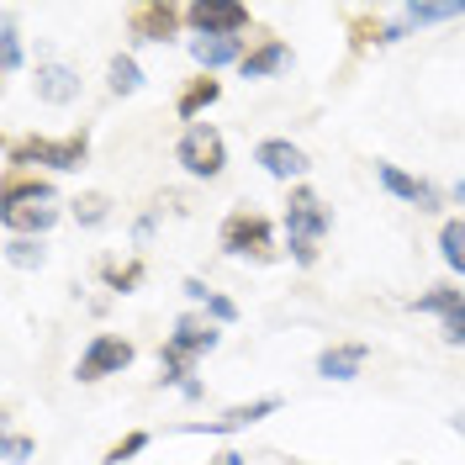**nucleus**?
I'll use <instances>...</instances> for the list:
<instances>
[{"label":"nucleus","instance_id":"1","mask_svg":"<svg viewBox=\"0 0 465 465\" xmlns=\"http://www.w3.org/2000/svg\"><path fill=\"white\" fill-rule=\"evenodd\" d=\"M90 164V127H74L64 138L48 133H16L5 138V170H37V174H74Z\"/></svg>","mask_w":465,"mask_h":465},{"label":"nucleus","instance_id":"2","mask_svg":"<svg viewBox=\"0 0 465 465\" xmlns=\"http://www.w3.org/2000/svg\"><path fill=\"white\" fill-rule=\"evenodd\" d=\"M217 249L228 260H249V264H275L286 249L275 238V217L260 212V206H232L217 228Z\"/></svg>","mask_w":465,"mask_h":465},{"label":"nucleus","instance_id":"3","mask_svg":"<svg viewBox=\"0 0 465 465\" xmlns=\"http://www.w3.org/2000/svg\"><path fill=\"white\" fill-rule=\"evenodd\" d=\"M174 164L191 174V180H217L228 170V138L212 127V122H191L174 143Z\"/></svg>","mask_w":465,"mask_h":465},{"label":"nucleus","instance_id":"4","mask_svg":"<svg viewBox=\"0 0 465 465\" xmlns=\"http://www.w3.org/2000/svg\"><path fill=\"white\" fill-rule=\"evenodd\" d=\"M180 27H185V5H180V0H133V5H127V43H133V48L174 43Z\"/></svg>","mask_w":465,"mask_h":465},{"label":"nucleus","instance_id":"5","mask_svg":"<svg viewBox=\"0 0 465 465\" xmlns=\"http://www.w3.org/2000/svg\"><path fill=\"white\" fill-rule=\"evenodd\" d=\"M133 360H138L133 339H122V333H90V344L80 349V365H74V381L95 386V381H106V376L133 371Z\"/></svg>","mask_w":465,"mask_h":465},{"label":"nucleus","instance_id":"6","mask_svg":"<svg viewBox=\"0 0 465 465\" xmlns=\"http://www.w3.org/2000/svg\"><path fill=\"white\" fill-rule=\"evenodd\" d=\"M281 228H286V243H322V238L333 232V212L322 206V196L312 185H291Z\"/></svg>","mask_w":465,"mask_h":465},{"label":"nucleus","instance_id":"7","mask_svg":"<svg viewBox=\"0 0 465 465\" xmlns=\"http://www.w3.org/2000/svg\"><path fill=\"white\" fill-rule=\"evenodd\" d=\"M185 27L196 37H243L254 27V11L243 0H191L185 5Z\"/></svg>","mask_w":465,"mask_h":465},{"label":"nucleus","instance_id":"8","mask_svg":"<svg viewBox=\"0 0 465 465\" xmlns=\"http://www.w3.org/2000/svg\"><path fill=\"white\" fill-rule=\"evenodd\" d=\"M281 397H254V402H238V407H223L217 418H206V423H180L174 434H202V439H223V434H243V429H254L264 418H275L281 412Z\"/></svg>","mask_w":465,"mask_h":465},{"label":"nucleus","instance_id":"9","mask_svg":"<svg viewBox=\"0 0 465 465\" xmlns=\"http://www.w3.org/2000/svg\"><path fill=\"white\" fill-rule=\"evenodd\" d=\"M254 164H260L270 180H286V185H307V170H312L307 148L291 143V138H260V143H254Z\"/></svg>","mask_w":465,"mask_h":465},{"label":"nucleus","instance_id":"10","mask_svg":"<svg viewBox=\"0 0 465 465\" xmlns=\"http://www.w3.org/2000/svg\"><path fill=\"white\" fill-rule=\"evenodd\" d=\"M376 185L386 191V196H397V202L418 206V212H439V206H444V196H439L429 180L407 174L402 164H391V159H376Z\"/></svg>","mask_w":465,"mask_h":465},{"label":"nucleus","instance_id":"11","mask_svg":"<svg viewBox=\"0 0 465 465\" xmlns=\"http://www.w3.org/2000/svg\"><path fill=\"white\" fill-rule=\"evenodd\" d=\"M164 344H170L174 354H185V360H196V365H202L206 354H212V349L223 344V328H217V322L206 318V312H180Z\"/></svg>","mask_w":465,"mask_h":465},{"label":"nucleus","instance_id":"12","mask_svg":"<svg viewBox=\"0 0 465 465\" xmlns=\"http://www.w3.org/2000/svg\"><path fill=\"white\" fill-rule=\"evenodd\" d=\"M296 54H291L286 37H260V43H249V54L238 64V80H249V85H260V80H275V74H286Z\"/></svg>","mask_w":465,"mask_h":465},{"label":"nucleus","instance_id":"13","mask_svg":"<svg viewBox=\"0 0 465 465\" xmlns=\"http://www.w3.org/2000/svg\"><path fill=\"white\" fill-rule=\"evenodd\" d=\"M80 90H85V80H80L69 64H37V69H32V95H37L43 106H74Z\"/></svg>","mask_w":465,"mask_h":465},{"label":"nucleus","instance_id":"14","mask_svg":"<svg viewBox=\"0 0 465 465\" xmlns=\"http://www.w3.org/2000/svg\"><path fill=\"white\" fill-rule=\"evenodd\" d=\"M58 223H64V206L58 202H32V206H11V212H0L5 238H48Z\"/></svg>","mask_w":465,"mask_h":465},{"label":"nucleus","instance_id":"15","mask_svg":"<svg viewBox=\"0 0 465 465\" xmlns=\"http://www.w3.org/2000/svg\"><path fill=\"white\" fill-rule=\"evenodd\" d=\"M32 202H58L54 180L37 170H5L0 174V212H11V206H32Z\"/></svg>","mask_w":465,"mask_h":465},{"label":"nucleus","instance_id":"16","mask_svg":"<svg viewBox=\"0 0 465 465\" xmlns=\"http://www.w3.org/2000/svg\"><path fill=\"white\" fill-rule=\"evenodd\" d=\"M371 360V344L365 339H339V344L318 349V376L322 381H354Z\"/></svg>","mask_w":465,"mask_h":465},{"label":"nucleus","instance_id":"17","mask_svg":"<svg viewBox=\"0 0 465 465\" xmlns=\"http://www.w3.org/2000/svg\"><path fill=\"white\" fill-rule=\"evenodd\" d=\"M185 48H191V58H196L202 74H217V69H238V64H243L249 37H191Z\"/></svg>","mask_w":465,"mask_h":465},{"label":"nucleus","instance_id":"18","mask_svg":"<svg viewBox=\"0 0 465 465\" xmlns=\"http://www.w3.org/2000/svg\"><path fill=\"white\" fill-rule=\"evenodd\" d=\"M217 101H223V80H217V74H196V80H185L180 95H174V116L191 127V122H202Z\"/></svg>","mask_w":465,"mask_h":465},{"label":"nucleus","instance_id":"19","mask_svg":"<svg viewBox=\"0 0 465 465\" xmlns=\"http://www.w3.org/2000/svg\"><path fill=\"white\" fill-rule=\"evenodd\" d=\"M397 16H402V27H407V32L439 27V22H455V16H465V0H444V5H434V0H407Z\"/></svg>","mask_w":465,"mask_h":465},{"label":"nucleus","instance_id":"20","mask_svg":"<svg viewBox=\"0 0 465 465\" xmlns=\"http://www.w3.org/2000/svg\"><path fill=\"white\" fill-rule=\"evenodd\" d=\"M455 307H465V291H460V281H439V286H429L418 302H412V312H423V318H450Z\"/></svg>","mask_w":465,"mask_h":465},{"label":"nucleus","instance_id":"21","mask_svg":"<svg viewBox=\"0 0 465 465\" xmlns=\"http://www.w3.org/2000/svg\"><path fill=\"white\" fill-rule=\"evenodd\" d=\"M143 85H148L143 64L133 54H112V64H106V90H112V95H138Z\"/></svg>","mask_w":465,"mask_h":465},{"label":"nucleus","instance_id":"22","mask_svg":"<svg viewBox=\"0 0 465 465\" xmlns=\"http://www.w3.org/2000/svg\"><path fill=\"white\" fill-rule=\"evenodd\" d=\"M439 260L450 264V275L465 281V217H444L439 223Z\"/></svg>","mask_w":465,"mask_h":465},{"label":"nucleus","instance_id":"23","mask_svg":"<svg viewBox=\"0 0 465 465\" xmlns=\"http://www.w3.org/2000/svg\"><path fill=\"white\" fill-rule=\"evenodd\" d=\"M69 217H74L80 228H106V223H112V196H106V191H80V196L69 202Z\"/></svg>","mask_w":465,"mask_h":465},{"label":"nucleus","instance_id":"24","mask_svg":"<svg viewBox=\"0 0 465 465\" xmlns=\"http://www.w3.org/2000/svg\"><path fill=\"white\" fill-rule=\"evenodd\" d=\"M22 64H27L22 27H16V16L5 11V16H0V74H22Z\"/></svg>","mask_w":465,"mask_h":465},{"label":"nucleus","instance_id":"25","mask_svg":"<svg viewBox=\"0 0 465 465\" xmlns=\"http://www.w3.org/2000/svg\"><path fill=\"white\" fill-rule=\"evenodd\" d=\"M381 32H386V22H381L376 11H349V48L354 54L381 48Z\"/></svg>","mask_w":465,"mask_h":465},{"label":"nucleus","instance_id":"26","mask_svg":"<svg viewBox=\"0 0 465 465\" xmlns=\"http://www.w3.org/2000/svg\"><path fill=\"white\" fill-rule=\"evenodd\" d=\"M5 264L11 270H43L48 264V243L43 238H5Z\"/></svg>","mask_w":465,"mask_h":465},{"label":"nucleus","instance_id":"27","mask_svg":"<svg viewBox=\"0 0 465 465\" xmlns=\"http://www.w3.org/2000/svg\"><path fill=\"white\" fill-rule=\"evenodd\" d=\"M143 275H148V264L138 260V254H133L127 264H101V281H106L116 296H133V291L143 286Z\"/></svg>","mask_w":465,"mask_h":465},{"label":"nucleus","instance_id":"28","mask_svg":"<svg viewBox=\"0 0 465 465\" xmlns=\"http://www.w3.org/2000/svg\"><path fill=\"white\" fill-rule=\"evenodd\" d=\"M185 381H196V360H185V354H174L170 344H159V386H185Z\"/></svg>","mask_w":465,"mask_h":465},{"label":"nucleus","instance_id":"29","mask_svg":"<svg viewBox=\"0 0 465 465\" xmlns=\"http://www.w3.org/2000/svg\"><path fill=\"white\" fill-rule=\"evenodd\" d=\"M148 444H153V434H148V429H133V434H122L112 450L101 455V465H127V460H138Z\"/></svg>","mask_w":465,"mask_h":465},{"label":"nucleus","instance_id":"30","mask_svg":"<svg viewBox=\"0 0 465 465\" xmlns=\"http://www.w3.org/2000/svg\"><path fill=\"white\" fill-rule=\"evenodd\" d=\"M32 455H37V439H32V434H16V429H5V434H0V460H5V465H27Z\"/></svg>","mask_w":465,"mask_h":465},{"label":"nucleus","instance_id":"31","mask_svg":"<svg viewBox=\"0 0 465 465\" xmlns=\"http://www.w3.org/2000/svg\"><path fill=\"white\" fill-rule=\"evenodd\" d=\"M196 312H206L217 328H232V322L243 318V312H238V302H232V296H223V291H206V302L196 307Z\"/></svg>","mask_w":465,"mask_h":465},{"label":"nucleus","instance_id":"32","mask_svg":"<svg viewBox=\"0 0 465 465\" xmlns=\"http://www.w3.org/2000/svg\"><path fill=\"white\" fill-rule=\"evenodd\" d=\"M439 339H444L450 349H465V307H455L450 318L439 322Z\"/></svg>","mask_w":465,"mask_h":465},{"label":"nucleus","instance_id":"33","mask_svg":"<svg viewBox=\"0 0 465 465\" xmlns=\"http://www.w3.org/2000/svg\"><path fill=\"white\" fill-rule=\"evenodd\" d=\"M180 291H185V302H191V307H202L206 291H212V286H206L202 275H185V281H180Z\"/></svg>","mask_w":465,"mask_h":465},{"label":"nucleus","instance_id":"34","mask_svg":"<svg viewBox=\"0 0 465 465\" xmlns=\"http://www.w3.org/2000/svg\"><path fill=\"white\" fill-rule=\"evenodd\" d=\"M206 465H249V455H243V450H217Z\"/></svg>","mask_w":465,"mask_h":465},{"label":"nucleus","instance_id":"35","mask_svg":"<svg viewBox=\"0 0 465 465\" xmlns=\"http://www.w3.org/2000/svg\"><path fill=\"white\" fill-rule=\"evenodd\" d=\"M180 397H185V402H202L206 386H202V381H185V386H180Z\"/></svg>","mask_w":465,"mask_h":465},{"label":"nucleus","instance_id":"36","mask_svg":"<svg viewBox=\"0 0 465 465\" xmlns=\"http://www.w3.org/2000/svg\"><path fill=\"white\" fill-rule=\"evenodd\" d=\"M450 429H455V434L465 439V407H460V412H455V418H450Z\"/></svg>","mask_w":465,"mask_h":465},{"label":"nucleus","instance_id":"37","mask_svg":"<svg viewBox=\"0 0 465 465\" xmlns=\"http://www.w3.org/2000/svg\"><path fill=\"white\" fill-rule=\"evenodd\" d=\"M455 202H460V206H465V180H455Z\"/></svg>","mask_w":465,"mask_h":465},{"label":"nucleus","instance_id":"38","mask_svg":"<svg viewBox=\"0 0 465 465\" xmlns=\"http://www.w3.org/2000/svg\"><path fill=\"white\" fill-rule=\"evenodd\" d=\"M407 465H418V460H407Z\"/></svg>","mask_w":465,"mask_h":465}]
</instances>
